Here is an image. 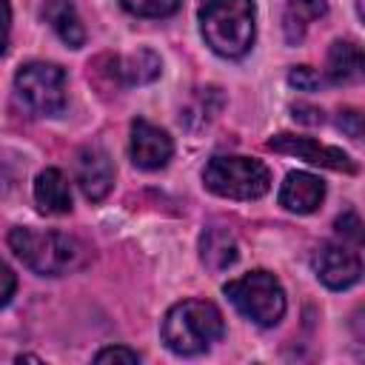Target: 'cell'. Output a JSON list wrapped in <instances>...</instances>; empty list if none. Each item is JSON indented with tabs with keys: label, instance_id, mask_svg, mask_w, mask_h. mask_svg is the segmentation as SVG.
Here are the masks:
<instances>
[{
	"label": "cell",
	"instance_id": "6da1fadb",
	"mask_svg": "<svg viewBox=\"0 0 365 365\" xmlns=\"http://www.w3.org/2000/svg\"><path fill=\"white\" fill-rule=\"evenodd\" d=\"M254 0H200V31L205 46L228 60L248 54L254 43Z\"/></svg>",
	"mask_w": 365,
	"mask_h": 365
},
{
	"label": "cell",
	"instance_id": "7a4b0ae2",
	"mask_svg": "<svg viewBox=\"0 0 365 365\" xmlns=\"http://www.w3.org/2000/svg\"><path fill=\"white\" fill-rule=\"evenodd\" d=\"M225 331L222 314L208 299H182L168 308L163 319V342L177 356H197L208 351Z\"/></svg>",
	"mask_w": 365,
	"mask_h": 365
},
{
	"label": "cell",
	"instance_id": "3957f363",
	"mask_svg": "<svg viewBox=\"0 0 365 365\" xmlns=\"http://www.w3.org/2000/svg\"><path fill=\"white\" fill-rule=\"evenodd\" d=\"M9 248L14 257L43 277H60L77 265H83V245L63 231H34V228H11Z\"/></svg>",
	"mask_w": 365,
	"mask_h": 365
},
{
	"label": "cell",
	"instance_id": "277c9868",
	"mask_svg": "<svg viewBox=\"0 0 365 365\" xmlns=\"http://www.w3.org/2000/svg\"><path fill=\"white\" fill-rule=\"evenodd\" d=\"M202 182L217 197L228 200H259L271 188V171L254 157H211L202 168Z\"/></svg>",
	"mask_w": 365,
	"mask_h": 365
},
{
	"label": "cell",
	"instance_id": "5b68a950",
	"mask_svg": "<svg viewBox=\"0 0 365 365\" xmlns=\"http://www.w3.org/2000/svg\"><path fill=\"white\" fill-rule=\"evenodd\" d=\"M222 291L242 317H248L251 322H257L262 328L277 325L285 314V291L271 271L242 274L240 279L225 282Z\"/></svg>",
	"mask_w": 365,
	"mask_h": 365
},
{
	"label": "cell",
	"instance_id": "8992f818",
	"mask_svg": "<svg viewBox=\"0 0 365 365\" xmlns=\"http://www.w3.org/2000/svg\"><path fill=\"white\" fill-rule=\"evenodd\" d=\"M17 97L34 114H57L66 106V74L54 63H26L14 74Z\"/></svg>",
	"mask_w": 365,
	"mask_h": 365
},
{
	"label": "cell",
	"instance_id": "52a82bcc",
	"mask_svg": "<svg viewBox=\"0 0 365 365\" xmlns=\"http://www.w3.org/2000/svg\"><path fill=\"white\" fill-rule=\"evenodd\" d=\"M268 148L271 151H279V154H294L311 165H322V168H331V171H345V174H356V163L342 151V148H334V145H325V143H317L311 137H294V134H277L268 140Z\"/></svg>",
	"mask_w": 365,
	"mask_h": 365
},
{
	"label": "cell",
	"instance_id": "ba28073f",
	"mask_svg": "<svg viewBox=\"0 0 365 365\" xmlns=\"http://www.w3.org/2000/svg\"><path fill=\"white\" fill-rule=\"evenodd\" d=\"M311 265H314V274L319 277V282L328 285L331 291L351 288L354 282H359V274H362V262H359L356 251L336 245V242L319 245L314 251Z\"/></svg>",
	"mask_w": 365,
	"mask_h": 365
},
{
	"label": "cell",
	"instance_id": "9c48e42d",
	"mask_svg": "<svg viewBox=\"0 0 365 365\" xmlns=\"http://www.w3.org/2000/svg\"><path fill=\"white\" fill-rule=\"evenodd\" d=\"M171 154H174V143L160 125H154L143 117H137L131 123V163L137 168L157 171L171 160Z\"/></svg>",
	"mask_w": 365,
	"mask_h": 365
},
{
	"label": "cell",
	"instance_id": "30bf717a",
	"mask_svg": "<svg viewBox=\"0 0 365 365\" xmlns=\"http://www.w3.org/2000/svg\"><path fill=\"white\" fill-rule=\"evenodd\" d=\"M77 185L91 202H100L108 197L114 185V165L100 145H86L77 154Z\"/></svg>",
	"mask_w": 365,
	"mask_h": 365
},
{
	"label": "cell",
	"instance_id": "8fae6325",
	"mask_svg": "<svg viewBox=\"0 0 365 365\" xmlns=\"http://www.w3.org/2000/svg\"><path fill=\"white\" fill-rule=\"evenodd\" d=\"M325 197V182L308 171H291L279 188V205L294 214H311Z\"/></svg>",
	"mask_w": 365,
	"mask_h": 365
},
{
	"label": "cell",
	"instance_id": "7c38bea8",
	"mask_svg": "<svg viewBox=\"0 0 365 365\" xmlns=\"http://www.w3.org/2000/svg\"><path fill=\"white\" fill-rule=\"evenodd\" d=\"M34 200L43 214H68L71 211V188L60 168H46L37 174Z\"/></svg>",
	"mask_w": 365,
	"mask_h": 365
},
{
	"label": "cell",
	"instance_id": "4fadbf2b",
	"mask_svg": "<svg viewBox=\"0 0 365 365\" xmlns=\"http://www.w3.org/2000/svg\"><path fill=\"white\" fill-rule=\"evenodd\" d=\"M362 48L354 40H336L328 48V80L336 86L362 80Z\"/></svg>",
	"mask_w": 365,
	"mask_h": 365
},
{
	"label": "cell",
	"instance_id": "5bb4252c",
	"mask_svg": "<svg viewBox=\"0 0 365 365\" xmlns=\"http://www.w3.org/2000/svg\"><path fill=\"white\" fill-rule=\"evenodd\" d=\"M111 60V77L125 83V86H140V83H151L154 77H160V57L151 48H140L137 54L128 57H108Z\"/></svg>",
	"mask_w": 365,
	"mask_h": 365
},
{
	"label": "cell",
	"instance_id": "9a60e30c",
	"mask_svg": "<svg viewBox=\"0 0 365 365\" xmlns=\"http://www.w3.org/2000/svg\"><path fill=\"white\" fill-rule=\"evenodd\" d=\"M40 14L57 31V37L66 46H71V48H80L83 46L86 31H83V23L77 17V9L68 0H46V6L40 9Z\"/></svg>",
	"mask_w": 365,
	"mask_h": 365
},
{
	"label": "cell",
	"instance_id": "2e32d148",
	"mask_svg": "<svg viewBox=\"0 0 365 365\" xmlns=\"http://www.w3.org/2000/svg\"><path fill=\"white\" fill-rule=\"evenodd\" d=\"M328 14V3L325 0H288L285 3V11H282V34L291 46H297L308 26L319 17Z\"/></svg>",
	"mask_w": 365,
	"mask_h": 365
},
{
	"label": "cell",
	"instance_id": "e0dca14e",
	"mask_svg": "<svg viewBox=\"0 0 365 365\" xmlns=\"http://www.w3.org/2000/svg\"><path fill=\"white\" fill-rule=\"evenodd\" d=\"M200 259L211 271H225L237 262V240L225 228H205L200 237Z\"/></svg>",
	"mask_w": 365,
	"mask_h": 365
},
{
	"label": "cell",
	"instance_id": "ac0fdd59",
	"mask_svg": "<svg viewBox=\"0 0 365 365\" xmlns=\"http://www.w3.org/2000/svg\"><path fill=\"white\" fill-rule=\"evenodd\" d=\"M120 6L137 17H168L177 11L180 0H120Z\"/></svg>",
	"mask_w": 365,
	"mask_h": 365
},
{
	"label": "cell",
	"instance_id": "d6986e66",
	"mask_svg": "<svg viewBox=\"0 0 365 365\" xmlns=\"http://www.w3.org/2000/svg\"><path fill=\"white\" fill-rule=\"evenodd\" d=\"M336 234L345 237V240H351L354 245L362 242V222H359L356 211H345V214L336 217Z\"/></svg>",
	"mask_w": 365,
	"mask_h": 365
},
{
	"label": "cell",
	"instance_id": "ffe728a7",
	"mask_svg": "<svg viewBox=\"0 0 365 365\" xmlns=\"http://www.w3.org/2000/svg\"><path fill=\"white\" fill-rule=\"evenodd\" d=\"M288 83L294 86V88H302V91H314L322 80H319V74L311 68V66H297V68H291V74H288Z\"/></svg>",
	"mask_w": 365,
	"mask_h": 365
},
{
	"label": "cell",
	"instance_id": "44dd1931",
	"mask_svg": "<svg viewBox=\"0 0 365 365\" xmlns=\"http://www.w3.org/2000/svg\"><path fill=\"white\" fill-rule=\"evenodd\" d=\"M94 362H128V365H134V362H140V354L131 348H123V345H111V348L97 351Z\"/></svg>",
	"mask_w": 365,
	"mask_h": 365
},
{
	"label": "cell",
	"instance_id": "7402d4cb",
	"mask_svg": "<svg viewBox=\"0 0 365 365\" xmlns=\"http://www.w3.org/2000/svg\"><path fill=\"white\" fill-rule=\"evenodd\" d=\"M336 125L351 137V140H359L362 137V114L356 108H342L336 114Z\"/></svg>",
	"mask_w": 365,
	"mask_h": 365
},
{
	"label": "cell",
	"instance_id": "603a6c76",
	"mask_svg": "<svg viewBox=\"0 0 365 365\" xmlns=\"http://www.w3.org/2000/svg\"><path fill=\"white\" fill-rule=\"evenodd\" d=\"M14 291H17V277H14V271L0 259V308L9 305V299L14 297Z\"/></svg>",
	"mask_w": 365,
	"mask_h": 365
},
{
	"label": "cell",
	"instance_id": "cb8c5ba5",
	"mask_svg": "<svg viewBox=\"0 0 365 365\" xmlns=\"http://www.w3.org/2000/svg\"><path fill=\"white\" fill-rule=\"evenodd\" d=\"M294 120H299V123H305V125H319L325 117H322V108H317V106H308V103H297L294 108Z\"/></svg>",
	"mask_w": 365,
	"mask_h": 365
},
{
	"label": "cell",
	"instance_id": "d4e9b609",
	"mask_svg": "<svg viewBox=\"0 0 365 365\" xmlns=\"http://www.w3.org/2000/svg\"><path fill=\"white\" fill-rule=\"evenodd\" d=\"M9 31H11V6L9 0H0V54L9 46Z\"/></svg>",
	"mask_w": 365,
	"mask_h": 365
}]
</instances>
